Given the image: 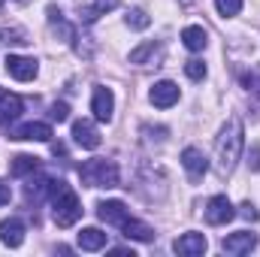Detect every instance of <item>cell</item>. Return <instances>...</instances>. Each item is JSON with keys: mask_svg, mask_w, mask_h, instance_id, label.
<instances>
[{"mask_svg": "<svg viewBox=\"0 0 260 257\" xmlns=\"http://www.w3.org/2000/svg\"><path fill=\"white\" fill-rule=\"evenodd\" d=\"M242 145H245V127H242V121H239V118H230V121L221 127L218 139H215V160H218V173H224V176H230V173H233L236 160L242 157Z\"/></svg>", "mask_w": 260, "mask_h": 257, "instance_id": "cell-1", "label": "cell"}, {"mask_svg": "<svg viewBox=\"0 0 260 257\" xmlns=\"http://www.w3.org/2000/svg\"><path fill=\"white\" fill-rule=\"evenodd\" d=\"M79 179H82L85 188H118L121 173H118V164L115 160L94 157V160H85L79 167Z\"/></svg>", "mask_w": 260, "mask_h": 257, "instance_id": "cell-2", "label": "cell"}, {"mask_svg": "<svg viewBox=\"0 0 260 257\" xmlns=\"http://www.w3.org/2000/svg\"><path fill=\"white\" fill-rule=\"evenodd\" d=\"M52 218H55L58 227H73L82 218V203H79V197H76L73 188L61 185L58 194L52 197Z\"/></svg>", "mask_w": 260, "mask_h": 257, "instance_id": "cell-3", "label": "cell"}, {"mask_svg": "<svg viewBox=\"0 0 260 257\" xmlns=\"http://www.w3.org/2000/svg\"><path fill=\"white\" fill-rule=\"evenodd\" d=\"M233 215H236V209H233V203H230L224 194H218V197H212V200L206 203V221H209L212 227H221V224L233 221Z\"/></svg>", "mask_w": 260, "mask_h": 257, "instance_id": "cell-4", "label": "cell"}, {"mask_svg": "<svg viewBox=\"0 0 260 257\" xmlns=\"http://www.w3.org/2000/svg\"><path fill=\"white\" fill-rule=\"evenodd\" d=\"M182 167H185V173H188L191 182H200V179L206 176V170H209V157H206L200 148L188 145V148L182 151Z\"/></svg>", "mask_w": 260, "mask_h": 257, "instance_id": "cell-5", "label": "cell"}, {"mask_svg": "<svg viewBox=\"0 0 260 257\" xmlns=\"http://www.w3.org/2000/svg\"><path fill=\"white\" fill-rule=\"evenodd\" d=\"M91 112L97 121H112V112H115V97L109 88L97 85L94 88V97H91Z\"/></svg>", "mask_w": 260, "mask_h": 257, "instance_id": "cell-6", "label": "cell"}, {"mask_svg": "<svg viewBox=\"0 0 260 257\" xmlns=\"http://www.w3.org/2000/svg\"><path fill=\"white\" fill-rule=\"evenodd\" d=\"M221 248L227 251V254H248V251H254L257 248V233H248V230H239V233H230V236H224V242H221Z\"/></svg>", "mask_w": 260, "mask_h": 257, "instance_id": "cell-7", "label": "cell"}, {"mask_svg": "<svg viewBox=\"0 0 260 257\" xmlns=\"http://www.w3.org/2000/svg\"><path fill=\"white\" fill-rule=\"evenodd\" d=\"M97 218L106 221V224L121 227V224L130 218V209L121 203V200H100V203H97Z\"/></svg>", "mask_w": 260, "mask_h": 257, "instance_id": "cell-8", "label": "cell"}, {"mask_svg": "<svg viewBox=\"0 0 260 257\" xmlns=\"http://www.w3.org/2000/svg\"><path fill=\"white\" fill-rule=\"evenodd\" d=\"M151 103L157 106V109H170V106H176L179 103V97H182V91H179V85L176 82H170V79H164V82H157L154 88H151Z\"/></svg>", "mask_w": 260, "mask_h": 257, "instance_id": "cell-9", "label": "cell"}, {"mask_svg": "<svg viewBox=\"0 0 260 257\" xmlns=\"http://www.w3.org/2000/svg\"><path fill=\"white\" fill-rule=\"evenodd\" d=\"M206 248H209V242H206V236L203 233H185V236H179L176 242H173V251L182 257H200L206 254Z\"/></svg>", "mask_w": 260, "mask_h": 257, "instance_id": "cell-10", "label": "cell"}, {"mask_svg": "<svg viewBox=\"0 0 260 257\" xmlns=\"http://www.w3.org/2000/svg\"><path fill=\"white\" fill-rule=\"evenodd\" d=\"M52 127L46 121H27L21 127L9 130V139H34V142H52Z\"/></svg>", "mask_w": 260, "mask_h": 257, "instance_id": "cell-11", "label": "cell"}, {"mask_svg": "<svg viewBox=\"0 0 260 257\" xmlns=\"http://www.w3.org/2000/svg\"><path fill=\"white\" fill-rule=\"evenodd\" d=\"M61 185H64L61 179H49V176H40V179H30V182H27L24 194H27V200L40 203V200H46V197H55Z\"/></svg>", "mask_w": 260, "mask_h": 257, "instance_id": "cell-12", "label": "cell"}, {"mask_svg": "<svg viewBox=\"0 0 260 257\" xmlns=\"http://www.w3.org/2000/svg\"><path fill=\"white\" fill-rule=\"evenodd\" d=\"M37 61L34 58H21V55H9L6 58V73L12 76V79H18V82H30L34 76H37Z\"/></svg>", "mask_w": 260, "mask_h": 257, "instance_id": "cell-13", "label": "cell"}, {"mask_svg": "<svg viewBox=\"0 0 260 257\" xmlns=\"http://www.w3.org/2000/svg\"><path fill=\"white\" fill-rule=\"evenodd\" d=\"M73 139H76V145H82V148H97V145H100V130L94 127V121L79 118V121H73Z\"/></svg>", "mask_w": 260, "mask_h": 257, "instance_id": "cell-14", "label": "cell"}, {"mask_svg": "<svg viewBox=\"0 0 260 257\" xmlns=\"http://www.w3.org/2000/svg\"><path fill=\"white\" fill-rule=\"evenodd\" d=\"M0 242L6 248H18L24 242V221L21 218H6L0 221Z\"/></svg>", "mask_w": 260, "mask_h": 257, "instance_id": "cell-15", "label": "cell"}, {"mask_svg": "<svg viewBox=\"0 0 260 257\" xmlns=\"http://www.w3.org/2000/svg\"><path fill=\"white\" fill-rule=\"evenodd\" d=\"M21 109H24L21 97H18V94H6V91H3V97H0V124H12V121L21 115Z\"/></svg>", "mask_w": 260, "mask_h": 257, "instance_id": "cell-16", "label": "cell"}, {"mask_svg": "<svg viewBox=\"0 0 260 257\" xmlns=\"http://www.w3.org/2000/svg\"><path fill=\"white\" fill-rule=\"evenodd\" d=\"M160 46L157 43H142V46H136L133 52H130V64H139V67H145V64H157V58H160Z\"/></svg>", "mask_w": 260, "mask_h": 257, "instance_id": "cell-17", "label": "cell"}, {"mask_svg": "<svg viewBox=\"0 0 260 257\" xmlns=\"http://www.w3.org/2000/svg\"><path fill=\"white\" fill-rule=\"evenodd\" d=\"M103 245H106V233H103V230L85 227V230L79 233V248H82V251H100Z\"/></svg>", "mask_w": 260, "mask_h": 257, "instance_id": "cell-18", "label": "cell"}, {"mask_svg": "<svg viewBox=\"0 0 260 257\" xmlns=\"http://www.w3.org/2000/svg\"><path fill=\"white\" fill-rule=\"evenodd\" d=\"M121 230H124L127 239H136V242H151V239H154V230H151L148 224L136 221V218H127V221L121 224Z\"/></svg>", "mask_w": 260, "mask_h": 257, "instance_id": "cell-19", "label": "cell"}, {"mask_svg": "<svg viewBox=\"0 0 260 257\" xmlns=\"http://www.w3.org/2000/svg\"><path fill=\"white\" fill-rule=\"evenodd\" d=\"M40 170V157H34V154H15L12 157V164H9V173L12 176H30V173H37Z\"/></svg>", "mask_w": 260, "mask_h": 257, "instance_id": "cell-20", "label": "cell"}, {"mask_svg": "<svg viewBox=\"0 0 260 257\" xmlns=\"http://www.w3.org/2000/svg\"><path fill=\"white\" fill-rule=\"evenodd\" d=\"M182 43H185V49H191V52H203V49H206V43H209V37H206V30H203V27L191 24V27H185V30H182Z\"/></svg>", "mask_w": 260, "mask_h": 257, "instance_id": "cell-21", "label": "cell"}, {"mask_svg": "<svg viewBox=\"0 0 260 257\" xmlns=\"http://www.w3.org/2000/svg\"><path fill=\"white\" fill-rule=\"evenodd\" d=\"M27 34L21 27H0V46H27Z\"/></svg>", "mask_w": 260, "mask_h": 257, "instance_id": "cell-22", "label": "cell"}, {"mask_svg": "<svg viewBox=\"0 0 260 257\" xmlns=\"http://www.w3.org/2000/svg\"><path fill=\"white\" fill-rule=\"evenodd\" d=\"M127 24L133 30H145L148 24H151V18L145 15V9H130L127 12Z\"/></svg>", "mask_w": 260, "mask_h": 257, "instance_id": "cell-23", "label": "cell"}, {"mask_svg": "<svg viewBox=\"0 0 260 257\" xmlns=\"http://www.w3.org/2000/svg\"><path fill=\"white\" fill-rule=\"evenodd\" d=\"M215 6H218V12H221L224 18H233V15H239L242 0H215Z\"/></svg>", "mask_w": 260, "mask_h": 257, "instance_id": "cell-24", "label": "cell"}, {"mask_svg": "<svg viewBox=\"0 0 260 257\" xmlns=\"http://www.w3.org/2000/svg\"><path fill=\"white\" fill-rule=\"evenodd\" d=\"M185 73H188L194 82H200V79H206V64H203L200 58H191V61L185 64Z\"/></svg>", "mask_w": 260, "mask_h": 257, "instance_id": "cell-25", "label": "cell"}, {"mask_svg": "<svg viewBox=\"0 0 260 257\" xmlns=\"http://www.w3.org/2000/svg\"><path fill=\"white\" fill-rule=\"evenodd\" d=\"M49 118H52V121H58V124H61V121H67V118H70V106H67L64 100H61V103H52Z\"/></svg>", "mask_w": 260, "mask_h": 257, "instance_id": "cell-26", "label": "cell"}, {"mask_svg": "<svg viewBox=\"0 0 260 257\" xmlns=\"http://www.w3.org/2000/svg\"><path fill=\"white\" fill-rule=\"evenodd\" d=\"M115 6H118V0H94V6H91V9H94V15L100 18V15H106V12H112Z\"/></svg>", "mask_w": 260, "mask_h": 257, "instance_id": "cell-27", "label": "cell"}, {"mask_svg": "<svg viewBox=\"0 0 260 257\" xmlns=\"http://www.w3.org/2000/svg\"><path fill=\"white\" fill-rule=\"evenodd\" d=\"M248 167H251L254 173H260V145L251 148V154H248Z\"/></svg>", "mask_w": 260, "mask_h": 257, "instance_id": "cell-28", "label": "cell"}, {"mask_svg": "<svg viewBox=\"0 0 260 257\" xmlns=\"http://www.w3.org/2000/svg\"><path fill=\"white\" fill-rule=\"evenodd\" d=\"M245 85H248V91L260 94V73H251V76H245Z\"/></svg>", "mask_w": 260, "mask_h": 257, "instance_id": "cell-29", "label": "cell"}, {"mask_svg": "<svg viewBox=\"0 0 260 257\" xmlns=\"http://www.w3.org/2000/svg\"><path fill=\"white\" fill-rule=\"evenodd\" d=\"M242 218H248V221H257V209L251 206V203H242V212H239Z\"/></svg>", "mask_w": 260, "mask_h": 257, "instance_id": "cell-30", "label": "cell"}, {"mask_svg": "<svg viewBox=\"0 0 260 257\" xmlns=\"http://www.w3.org/2000/svg\"><path fill=\"white\" fill-rule=\"evenodd\" d=\"M9 197H12V191H9V185L0 179V206H6L9 203Z\"/></svg>", "mask_w": 260, "mask_h": 257, "instance_id": "cell-31", "label": "cell"}, {"mask_svg": "<svg viewBox=\"0 0 260 257\" xmlns=\"http://www.w3.org/2000/svg\"><path fill=\"white\" fill-rule=\"evenodd\" d=\"M182 3H185V6H188V3H194V0H182Z\"/></svg>", "mask_w": 260, "mask_h": 257, "instance_id": "cell-32", "label": "cell"}, {"mask_svg": "<svg viewBox=\"0 0 260 257\" xmlns=\"http://www.w3.org/2000/svg\"><path fill=\"white\" fill-rule=\"evenodd\" d=\"M0 97H3V88H0Z\"/></svg>", "mask_w": 260, "mask_h": 257, "instance_id": "cell-33", "label": "cell"}, {"mask_svg": "<svg viewBox=\"0 0 260 257\" xmlns=\"http://www.w3.org/2000/svg\"><path fill=\"white\" fill-rule=\"evenodd\" d=\"M0 6H3V0H0Z\"/></svg>", "mask_w": 260, "mask_h": 257, "instance_id": "cell-34", "label": "cell"}]
</instances>
